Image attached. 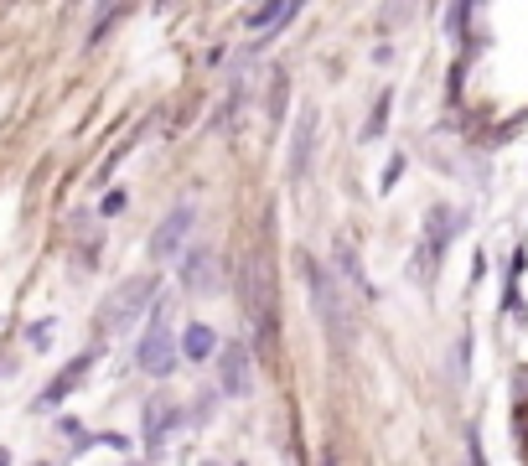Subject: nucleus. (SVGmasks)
I'll return each instance as SVG.
<instances>
[{
  "instance_id": "obj_12",
  "label": "nucleus",
  "mask_w": 528,
  "mask_h": 466,
  "mask_svg": "<svg viewBox=\"0 0 528 466\" xmlns=\"http://www.w3.org/2000/svg\"><path fill=\"white\" fill-rule=\"evenodd\" d=\"M187 363H208L212 353H218V337H212V327L208 321H192L187 332H182V347H176Z\"/></svg>"
},
{
  "instance_id": "obj_18",
  "label": "nucleus",
  "mask_w": 528,
  "mask_h": 466,
  "mask_svg": "<svg viewBox=\"0 0 528 466\" xmlns=\"http://www.w3.org/2000/svg\"><path fill=\"white\" fill-rule=\"evenodd\" d=\"M399 171H404V161L394 156V161H389V171H383V187H394V182H399Z\"/></svg>"
},
{
  "instance_id": "obj_10",
  "label": "nucleus",
  "mask_w": 528,
  "mask_h": 466,
  "mask_svg": "<svg viewBox=\"0 0 528 466\" xmlns=\"http://www.w3.org/2000/svg\"><path fill=\"white\" fill-rule=\"evenodd\" d=\"M311 140H317V109L306 104L300 109V120H296V135H291V161H285L291 182H300L306 166H311Z\"/></svg>"
},
{
  "instance_id": "obj_16",
  "label": "nucleus",
  "mask_w": 528,
  "mask_h": 466,
  "mask_svg": "<svg viewBox=\"0 0 528 466\" xmlns=\"http://www.w3.org/2000/svg\"><path fill=\"white\" fill-rule=\"evenodd\" d=\"M120 16H125V5H104V11H99V22L88 26V42H99V37H109V26L120 22Z\"/></svg>"
},
{
  "instance_id": "obj_15",
  "label": "nucleus",
  "mask_w": 528,
  "mask_h": 466,
  "mask_svg": "<svg viewBox=\"0 0 528 466\" xmlns=\"http://www.w3.org/2000/svg\"><path fill=\"white\" fill-rule=\"evenodd\" d=\"M389 104H394V94H379V104H373L368 125H362V140H379L383 135V125H389Z\"/></svg>"
},
{
  "instance_id": "obj_2",
  "label": "nucleus",
  "mask_w": 528,
  "mask_h": 466,
  "mask_svg": "<svg viewBox=\"0 0 528 466\" xmlns=\"http://www.w3.org/2000/svg\"><path fill=\"white\" fill-rule=\"evenodd\" d=\"M161 291V275H135L125 285H114L99 300V332H130L140 317H150V300Z\"/></svg>"
},
{
  "instance_id": "obj_1",
  "label": "nucleus",
  "mask_w": 528,
  "mask_h": 466,
  "mask_svg": "<svg viewBox=\"0 0 528 466\" xmlns=\"http://www.w3.org/2000/svg\"><path fill=\"white\" fill-rule=\"evenodd\" d=\"M238 300H244V317H249L254 337L264 353H275V259L259 244L254 255H244L238 270Z\"/></svg>"
},
{
  "instance_id": "obj_13",
  "label": "nucleus",
  "mask_w": 528,
  "mask_h": 466,
  "mask_svg": "<svg viewBox=\"0 0 528 466\" xmlns=\"http://www.w3.org/2000/svg\"><path fill=\"white\" fill-rule=\"evenodd\" d=\"M337 264H342V280H347L358 296H373V285H368V275H362V264H358V249H353V238H337Z\"/></svg>"
},
{
  "instance_id": "obj_5",
  "label": "nucleus",
  "mask_w": 528,
  "mask_h": 466,
  "mask_svg": "<svg viewBox=\"0 0 528 466\" xmlns=\"http://www.w3.org/2000/svg\"><path fill=\"white\" fill-rule=\"evenodd\" d=\"M192 229H197V208H192V202H176V208L166 212V223L156 229V238H150V255L161 259V264H166V259H176L182 249H187Z\"/></svg>"
},
{
  "instance_id": "obj_19",
  "label": "nucleus",
  "mask_w": 528,
  "mask_h": 466,
  "mask_svg": "<svg viewBox=\"0 0 528 466\" xmlns=\"http://www.w3.org/2000/svg\"><path fill=\"white\" fill-rule=\"evenodd\" d=\"M120 208H125V187H120V192H109V197H104V212H120Z\"/></svg>"
},
{
  "instance_id": "obj_14",
  "label": "nucleus",
  "mask_w": 528,
  "mask_h": 466,
  "mask_svg": "<svg viewBox=\"0 0 528 466\" xmlns=\"http://www.w3.org/2000/svg\"><path fill=\"white\" fill-rule=\"evenodd\" d=\"M171 425H176L171 409H161V404H150V409H146V445H150V456H161V441H166Z\"/></svg>"
},
{
  "instance_id": "obj_3",
  "label": "nucleus",
  "mask_w": 528,
  "mask_h": 466,
  "mask_svg": "<svg viewBox=\"0 0 528 466\" xmlns=\"http://www.w3.org/2000/svg\"><path fill=\"white\" fill-rule=\"evenodd\" d=\"M300 264H306V285H311V306H317L321 332L332 337V347H347V342H353V321H347V306H342V296H337L332 270H321L317 259H300Z\"/></svg>"
},
{
  "instance_id": "obj_8",
  "label": "nucleus",
  "mask_w": 528,
  "mask_h": 466,
  "mask_svg": "<svg viewBox=\"0 0 528 466\" xmlns=\"http://www.w3.org/2000/svg\"><path fill=\"white\" fill-rule=\"evenodd\" d=\"M456 229H461V212H451V208H430V218H425V255H420L425 270H435V264H441L445 244L456 238Z\"/></svg>"
},
{
  "instance_id": "obj_23",
  "label": "nucleus",
  "mask_w": 528,
  "mask_h": 466,
  "mask_svg": "<svg viewBox=\"0 0 528 466\" xmlns=\"http://www.w3.org/2000/svg\"><path fill=\"white\" fill-rule=\"evenodd\" d=\"M202 466H212V462H202Z\"/></svg>"
},
{
  "instance_id": "obj_9",
  "label": "nucleus",
  "mask_w": 528,
  "mask_h": 466,
  "mask_svg": "<svg viewBox=\"0 0 528 466\" xmlns=\"http://www.w3.org/2000/svg\"><path fill=\"white\" fill-rule=\"evenodd\" d=\"M94 363H99V353H78V358L67 363L63 373H58V379H52V383L42 389V394H37V409H63L67 394H73V389H78V383H84L88 373H94Z\"/></svg>"
},
{
  "instance_id": "obj_22",
  "label": "nucleus",
  "mask_w": 528,
  "mask_h": 466,
  "mask_svg": "<svg viewBox=\"0 0 528 466\" xmlns=\"http://www.w3.org/2000/svg\"><path fill=\"white\" fill-rule=\"evenodd\" d=\"M0 373H5V363H0Z\"/></svg>"
},
{
  "instance_id": "obj_4",
  "label": "nucleus",
  "mask_w": 528,
  "mask_h": 466,
  "mask_svg": "<svg viewBox=\"0 0 528 466\" xmlns=\"http://www.w3.org/2000/svg\"><path fill=\"white\" fill-rule=\"evenodd\" d=\"M176 337H171V311H166V300H161V311H150V332L146 342H140V373H150V379H171L176 373Z\"/></svg>"
},
{
  "instance_id": "obj_17",
  "label": "nucleus",
  "mask_w": 528,
  "mask_h": 466,
  "mask_svg": "<svg viewBox=\"0 0 528 466\" xmlns=\"http://www.w3.org/2000/svg\"><path fill=\"white\" fill-rule=\"evenodd\" d=\"M285 94H291V73H275V88H270V120H280V114H285Z\"/></svg>"
},
{
  "instance_id": "obj_11",
  "label": "nucleus",
  "mask_w": 528,
  "mask_h": 466,
  "mask_svg": "<svg viewBox=\"0 0 528 466\" xmlns=\"http://www.w3.org/2000/svg\"><path fill=\"white\" fill-rule=\"evenodd\" d=\"M296 0H270V5H254L249 16H244V26L249 31H275V26H285V22H296Z\"/></svg>"
},
{
  "instance_id": "obj_21",
  "label": "nucleus",
  "mask_w": 528,
  "mask_h": 466,
  "mask_svg": "<svg viewBox=\"0 0 528 466\" xmlns=\"http://www.w3.org/2000/svg\"><path fill=\"white\" fill-rule=\"evenodd\" d=\"M0 466H11V451H0Z\"/></svg>"
},
{
  "instance_id": "obj_7",
  "label": "nucleus",
  "mask_w": 528,
  "mask_h": 466,
  "mask_svg": "<svg viewBox=\"0 0 528 466\" xmlns=\"http://www.w3.org/2000/svg\"><path fill=\"white\" fill-rule=\"evenodd\" d=\"M182 285H187L192 296H212L218 291V255H212V244H187V255H182Z\"/></svg>"
},
{
  "instance_id": "obj_6",
  "label": "nucleus",
  "mask_w": 528,
  "mask_h": 466,
  "mask_svg": "<svg viewBox=\"0 0 528 466\" xmlns=\"http://www.w3.org/2000/svg\"><path fill=\"white\" fill-rule=\"evenodd\" d=\"M254 353L244 342H228V347H218V383H223V394L228 399H244L249 394V379H254Z\"/></svg>"
},
{
  "instance_id": "obj_20",
  "label": "nucleus",
  "mask_w": 528,
  "mask_h": 466,
  "mask_svg": "<svg viewBox=\"0 0 528 466\" xmlns=\"http://www.w3.org/2000/svg\"><path fill=\"white\" fill-rule=\"evenodd\" d=\"M321 466H337V456H332V451H327V456H321Z\"/></svg>"
}]
</instances>
